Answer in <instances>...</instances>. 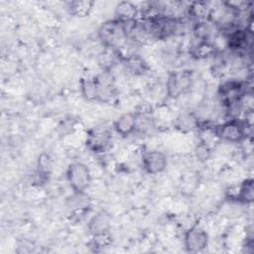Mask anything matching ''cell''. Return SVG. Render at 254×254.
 <instances>
[{
  "instance_id": "6da1fadb",
  "label": "cell",
  "mask_w": 254,
  "mask_h": 254,
  "mask_svg": "<svg viewBox=\"0 0 254 254\" xmlns=\"http://www.w3.org/2000/svg\"><path fill=\"white\" fill-rule=\"evenodd\" d=\"M97 37L105 49L119 51L129 40L124 23L117 19L108 20L100 25Z\"/></svg>"
},
{
  "instance_id": "7a4b0ae2",
  "label": "cell",
  "mask_w": 254,
  "mask_h": 254,
  "mask_svg": "<svg viewBox=\"0 0 254 254\" xmlns=\"http://www.w3.org/2000/svg\"><path fill=\"white\" fill-rule=\"evenodd\" d=\"M251 129L241 119H226L215 126V134L222 143L238 144L248 137V130Z\"/></svg>"
},
{
  "instance_id": "3957f363",
  "label": "cell",
  "mask_w": 254,
  "mask_h": 254,
  "mask_svg": "<svg viewBox=\"0 0 254 254\" xmlns=\"http://www.w3.org/2000/svg\"><path fill=\"white\" fill-rule=\"evenodd\" d=\"M66 180L72 191H87L92 183V173L85 163L75 161L66 169Z\"/></svg>"
},
{
  "instance_id": "277c9868",
  "label": "cell",
  "mask_w": 254,
  "mask_h": 254,
  "mask_svg": "<svg viewBox=\"0 0 254 254\" xmlns=\"http://www.w3.org/2000/svg\"><path fill=\"white\" fill-rule=\"evenodd\" d=\"M192 83L191 72L189 70L173 71L166 81V95L170 98L178 99L188 91H190Z\"/></svg>"
},
{
  "instance_id": "5b68a950",
  "label": "cell",
  "mask_w": 254,
  "mask_h": 254,
  "mask_svg": "<svg viewBox=\"0 0 254 254\" xmlns=\"http://www.w3.org/2000/svg\"><path fill=\"white\" fill-rule=\"evenodd\" d=\"M112 132L107 127H94L85 138L87 149L94 154H103L112 147Z\"/></svg>"
},
{
  "instance_id": "8992f818",
  "label": "cell",
  "mask_w": 254,
  "mask_h": 254,
  "mask_svg": "<svg viewBox=\"0 0 254 254\" xmlns=\"http://www.w3.org/2000/svg\"><path fill=\"white\" fill-rule=\"evenodd\" d=\"M141 164L147 174L158 175L167 169L168 158L163 151L147 150L141 156Z\"/></svg>"
},
{
  "instance_id": "52a82bcc",
  "label": "cell",
  "mask_w": 254,
  "mask_h": 254,
  "mask_svg": "<svg viewBox=\"0 0 254 254\" xmlns=\"http://www.w3.org/2000/svg\"><path fill=\"white\" fill-rule=\"evenodd\" d=\"M208 234L204 228L197 224L191 225L185 232L184 243L189 252H200L208 246Z\"/></svg>"
},
{
  "instance_id": "ba28073f",
  "label": "cell",
  "mask_w": 254,
  "mask_h": 254,
  "mask_svg": "<svg viewBox=\"0 0 254 254\" xmlns=\"http://www.w3.org/2000/svg\"><path fill=\"white\" fill-rule=\"evenodd\" d=\"M136 125V113L126 112L121 114L113 123V128L117 134L122 137H127L134 134Z\"/></svg>"
},
{
  "instance_id": "9c48e42d",
  "label": "cell",
  "mask_w": 254,
  "mask_h": 254,
  "mask_svg": "<svg viewBox=\"0 0 254 254\" xmlns=\"http://www.w3.org/2000/svg\"><path fill=\"white\" fill-rule=\"evenodd\" d=\"M123 61L124 70L127 71L129 74L134 76L144 75L149 70V65L147 62L138 54L130 56Z\"/></svg>"
},
{
  "instance_id": "30bf717a",
  "label": "cell",
  "mask_w": 254,
  "mask_h": 254,
  "mask_svg": "<svg viewBox=\"0 0 254 254\" xmlns=\"http://www.w3.org/2000/svg\"><path fill=\"white\" fill-rule=\"evenodd\" d=\"M114 14L115 19L122 22H127L139 18V9L138 6L133 2L121 1L115 6Z\"/></svg>"
},
{
  "instance_id": "8fae6325",
  "label": "cell",
  "mask_w": 254,
  "mask_h": 254,
  "mask_svg": "<svg viewBox=\"0 0 254 254\" xmlns=\"http://www.w3.org/2000/svg\"><path fill=\"white\" fill-rule=\"evenodd\" d=\"M211 13L210 2H191L188 8V16L193 19L196 23L209 21Z\"/></svg>"
},
{
  "instance_id": "7c38bea8",
  "label": "cell",
  "mask_w": 254,
  "mask_h": 254,
  "mask_svg": "<svg viewBox=\"0 0 254 254\" xmlns=\"http://www.w3.org/2000/svg\"><path fill=\"white\" fill-rule=\"evenodd\" d=\"M65 203L71 211L82 212L90 206V197L87 191H72V194L67 197Z\"/></svg>"
},
{
  "instance_id": "4fadbf2b",
  "label": "cell",
  "mask_w": 254,
  "mask_h": 254,
  "mask_svg": "<svg viewBox=\"0 0 254 254\" xmlns=\"http://www.w3.org/2000/svg\"><path fill=\"white\" fill-rule=\"evenodd\" d=\"M111 217L107 212L100 211L94 214L88 221L87 228L91 234L110 230Z\"/></svg>"
},
{
  "instance_id": "5bb4252c",
  "label": "cell",
  "mask_w": 254,
  "mask_h": 254,
  "mask_svg": "<svg viewBox=\"0 0 254 254\" xmlns=\"http://www.w3.org/2000/svg\"><path fill=\"white\" fill-rule=\"evenodd\" d=\"M79 89L86 101L98 100V84L95 77H82L79 80Z\"/></svg>"
},
{
  "instance_id": "9a60e30c",
  "label": "cell",
  "mask_w": 254,
  "mask_h": 254,
  "mask_svg": "<svg viewBox=\"0 0 254 254\" xmlns=\"http://www.w3.org/2000/svg\"><path fill=\"white\" fill-rule=\"evenodd\" d=\"M198 118L191 112H182L175 119V126L182 133H188L197 128Z\"/></svg>"
},
{
  "instance_id": "2e32d148",
  "label": "cell",
  "mask_w": 254,
  "mask_h": 254,
  "mask_svg": "<svg viewBox=\"0 0 254 254\" xmlns=\"http://www.w3.org/2000/svg\"><path fill=\"white\" fill-rule=\"evenodd\" d=\"M216 53V47L211 41H199L192 46L190 55L196 60H204L208 57L214 56Z\"/></svg>"
},
{
  "instance_id": "e0dca14e",
  "label": "cell",
  "mask_w": 254,
  "mask_h": 254,
  "mask_svg": "<svg viewBox=\"0 0 254 254\" xmlns=\"http://www.w3.org/2000/svg\"><path fill=\"white\" fill-rule=\"evenodd\" d=\"M94 4L93 1H69L66 3V9L70 15L77 18H84L90 14Z\"/></svg>"
},
{
  "instance_id": "ac0fdd59",
  "label": "cell",
  "mask_w": 254,
  "mask_h": 254,
  "mask_svg": "<svg viewBox=\"0 0 254 254\" xmlns=\"http://www.w3.org/2000/svg\"><path fill=\"white\" fill-rule=\"evenodd\" d=\"M253 181L252 179H244L239 183V191L237 202L250 204L253 201Z\"/></svg>"
},
{
  "instance_id": "d6986e66",
  "label": "cell",
  "mask_w": 254,
  "mask_h": 254,
  "mask_svg": "<svg viewBox=\"0 0 254 254\" xmlns=\"http://www.w3.org/2000/svg\"><path fill=\"white\" fill-rule=\"evenodd\" d=\"M52 169H53V162H52L51 157L47 153H42L39 156V159H38V170H37V172L40 175H42L44 177H47L51 174Z\"/></svg>"
},
{
  "instance_id": "ffe728a7",
  "label": "cell",
  "mask_w": 254,
  "mask_h": 254,
  "mask_svg": "<svg viewBox=\"0 0 254 254\" xmlns=\"http://www.w3.org/2000/svg\"><path fill=\"white\" fill-rule=\"evenodd\" d=\"M194 155L199 162H206L211 158L212 147L202 141H199L194 147Z\"/></svg>"
},
{
  "instance_id": "44dd1931",
  "label": "cell",
  "mask_w": 254,
  "mask_h": 254,
  "mask_svg": "<svg viewBox=\"0 0 254 254\" xmlns=\"http://www.w3.org/2000/svg\"><path fill=\"white\" fill-rule=\"evenodd\" d=\"M111 240H112V236L109 230L91 234V244L96 248H102V247L108 246L111 243Z\"/></svg>"
}]
</instances>
